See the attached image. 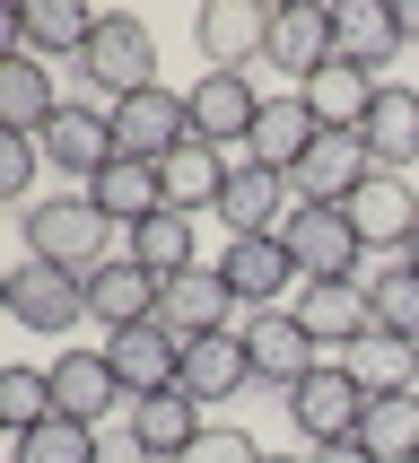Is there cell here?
Returning a JSON list of instances; mask_svg holds the SVG:
<instances>
[{
  "mask_svg": "<svg viewBox=\"0 0 419 463\" xmlns=\"http://www.w3.org/2000/svg\"><path fill=\"white\" fill-rule=\"evenodd\" d=\"M411 463H419V455H411Z\"/></svg>",
  "mask_w": 419,
  "mask_h": 463,
  "instance_id": "ee69618b",
  "label": "cell"
},
{
  "mask_svg": "<svg viewBox=\"0 0 419 463\" xmlns=\"http://www.w3.org/2000/svg\"><path fill=\"white\" fill-rule=\"evenodd\" d=\"M35 149H44V166H52L61 184H79V193H88V184L114 166V123H105V114H88V105H61V114L35 131Z\"/></svg>",
  "mask_w": 419,
  "mask_h": 463,
  "instance_id": "8fae6325",
  "label": "cell"
},
{
  "mask_svg": "<svg viewBox=\"0 0 419 463\" xmlns=\"http://www.w3.org/2000/svg\"><path fill=\"white\" fill-rule=\"evenodd\" d=\"M18 228H26V262H52V271H70V280L105 271V262H114V236H123L88 193H52V202L18 210Z\"/></svg>",
  "mask_w": 419,
  "mask_h": 463,
  "instance_id": "6da1fadb",
  "label": "cell"
},
{
  "mask_svg": "<svg viewBox=\"0 0 419 463\" xmlns=\"http://www.w3.org/2000/svg\"><path fill=\"white\" fill-rule=\"evenodd\" d=\"M52 411H61V420H88V429L114 420V411H123L114 359H105V350H61V359H52Z\"/></svg>",
  "mask_w": 419,
  "mask_h": 463,
  "instance_id": "7402d4cb",
  "label": "cell"
},
{
  "mask_svg": "<svg viewBox=\"0 0 419 463\" xmlns=\"http://www.w3.org/2000/svg\"><path fill=\"white\" fill-rule=\"evenodd\" d=\"M88 202H97L105 219L131 236L140 219H149V210H166V184H157V166H149V157H114V166L88 184Z\"/></svg>",
  "mask_w": 419,
  "mask_h": 463,
  "instance_id": "1f68e13d",
  "label": "cell"
},
{
  "mask_svg": "<svg viewBox=\"0 0 419 463\" xmlns=\"http://www.w3.org/2000/svg\"><path fill=\"white\" fill-rule=\"evenodd\" d=\"M35 166H44V149H35L26 131H0V202L35 210V202H26V184H35Z\"/></svg>",
  "mask_w": 419,
  "mask_h": 463,
  "instance_id": "8d00e7d4",
  "label": "cell"
},
{
  "mask_svg": "<svg viewBox=\"0 0 419 463\" xmlns=\"http://www.w3.org/2000/svg\"><path fill=\"white\" fill-rule=\"evenodd\" d=\"M97 455H105V446H97V429H88V420H61V411L9 446V463H97Z\"/></svg>",
  "mask_w": 419,
  "mask_h": 463,
  "instance_id": "e575fe53",
  "label": "cell"
},
{
  "mask_svg": "<svg viewBox=\"0 0 419 463\" xmlns=\"http://www.w3.org/2000/svg\"><path fill=\"white\" fill-rule=\"evenodd\" d=\"M376 175V157H367V140L358 131H323V140H314L306 157H297V202H323V210H340L349 202V193H358V184Z\"/></svg>",
  "mask_w": 419,
  "mask_h": 463,
  "instance_id": "ac0fdd59",
  "label": "cell"
},
{
  "mask_svg": "<svg viewBox=\"0 0 419 463\" xmlns=\"http://www.w3.org/2000/svg\"><path fill=\"white\" fill-rule=\"evenodd\" d=\"M201 429H210V411L192 393H140V402H123V438H131V455H149V463H183Z\"/></svg>",
  "mask_w": 419,
  "mask_h": 463,
  "instance_id": "4fadbf2b",
  "label": "cell"
},
{
  "mask_svg": "<svg viewBox=\"0 0 419 463\" xmlns=\"http://www.w3.org/2000/svg\"><path fill=\"white\" fill-rule=\"evenodd\" d=\"M0 420H9V438H26V429H44L52 420V367H0Z\"/></svg>",
  "mask_w": 419,
  "mask_h": 463,
  "instance_id": "d590c367",
  "label": "cell"
},
{
  "mask_svg": "<svg viewBox=\"0 0 419 463\" xmlns=\"http://www.w3.org/2000/svg\"><path fill=\"white\" fill-rule=\"evenodd\" d=\"M157 271H140L131 254H114L105 271H88V324H105V341L131 333V324H157Z\"/></svg>",
  "mask_w": 419,
  "mask_h": 463,
  "instance_id": "d6986e66",
  "label": "cell"
},
{
  "mask_svg": "<svg viewBox=\"0 0 419 463\" xmlns=\"http://www.w3.org/2000/svg\"><path fill=\"white\" fill-rule=\"evenodd\" d=\"M332 367H349V385L376 402V393H411L419 385V341H393V333H358L349 350H332Z\"/></svg>",
  "mask_w": 419,
  "mask_h": 463,
  "instance_id": "83f0119b",
  "label": "cell"
},
{
  "mask_svg": "<svg viewBox=\"0 0 419 463\" xmlns=\"http://www.w3.org/2000/svg\"><path fill=\"white\" fill-rule=\"evenodd\" d=\"M367 315H376V333L419 341V271H411V262H393V271L367 280Z\"/></svg>",
  "mask_w": 419,
  "mask_h": 463,
  "instance_id": "836d02e7",
  "label": "cell"
},
{
  "mask_svg": "<svg viewBox=\"0 0 419 463\" xmlns=\"http://www.w3.org/2000/svg\"><path fill=\"white\" fill-rule=\"evenodd\" d=\"M254 385V350H245V324L236 333H201V341H183V393L192 402H236V393Z\"/></svg>",
  "mask_w": 419,
  "mask_h": 463,
  "instance_id": "44dd1931",
  "label": "cell"
},
{
  "mask_svg": "<svg viewBox=\"0 0 419 463\" xmlns=\"http://www.w3.org/2000/svg\"><path fill=\"white\" fill-rule=\"evenodd\" d=\"M288 219H297V184L280 166H262V157H236L228 193H219V228L228 236H288Z\"/></svg>",
  "mask_w": 419,
  "mask_h": 463,
  "instance_id": "8992f818",
  "label": "cell"
},
{
  "mask_svg": "<svg viewBox=\"0 0 419 463\" xmlns=\"http://www.w3.org/2000/svg\"><path fill=\"white\" fill-rule=\"evenodd\" d=\"M358 446H367L376 463H411V455H419V385H411V393H376L367 420H358Z\"/></svg>",
  "mask_w": 419,
  "mask_h": 463,
  "instance_id": "d6a6232c",
  "label": "cell"
},
{
  "mask_svg": "<svg viewBox=\"0 0 419 463\" xmlns=\"http://www.w3.org/2000/svg\"><path fill=\"white\" fill-rule=\"evenodd\" d=\"M105 359H114L123 402H140V393H183V333H166V324H131V333H114Z\"/></svg>",
  "mask_w": 419,
  "mask_h": 463,
  "instance_id": "9c48e42d",
  "label": "cell"
},
{
  "mask_svg": "<svg viewBox=\"0 0 419 463\" xmlns=\"http://www.w3.org/2000/svg\"><path fill=\"white\" fill-rule=\"evenodd\" d=\"M280 402H288V420H297V438H306V446L358 438V420H367V393L349 385V367H332V359L314 367L297 393H280Z\"/></svg>",
  "mask_w": 419,
  "mask_h": 463,
  "instance_id": "30bf717a",
  "label": "cell"
},
{
  "mask_svg": "<svg viewBox=\"0 0 419 463\" xmlns=\"http://www.w3.org/2000/svg\"><path fill=\"white\" fill-rule=\"evenodd\" d=\"M358 140H367V157H376V175H402L419 157V88L385 79L376 105H367V123H358Z\"/></svg>",
  "mask_w": 419,
  "mask_h": 463,
  "instance_id": "cb8c5ba5",
  "label": "cell"
},
{
  "mask_svg": "<svg viewBox=\"0 0 419 463\" xmlns=\"http://www.w3.org/2000/svg\"><path fill=\"white\" fill-rule=\"evenodd\" d=\"M0 307H9L18 333H70V324H88V280L52 271V262H18L0 280Z\"/></svg>",
  "mask_w": 419,
  "mask_h": 463,
  "instance_id": "277c9868",
  "label": "cell"
},
{
  "mask_svg": "<svg viewBox=\"0 0 419 463\" xmlns=\"http://www.w3.org/2000/svg\"><path fill=\"white\" fill-rule=\"evenodd\" d=\"M306 463H376L358 438H332V446H306Z\"/></svg>",
  "mask_w": 419,
  "mask_h": 463,
  "instance_id": "f35d334b",
  "label": "cell"
},
{
  "mask_svg": "<svg viewBox=\"0 0 419 463\" xmlns=\"http://www.w3.org/2000/svg\"><path fill=\"white\" fill-rule=\"evenodd\" d=\"M183 114H192V140L228 149V140H254L262 88H254V71H201L192 88H183Z\"/></svg>",
  "mask_w": 419,
  "mask_h": 463,
  "instance_id": "52a82bcc",
  "label": "cell"
},
{
  "mask_svg": "<svg viewBox=\"0 0 419 463\" xmlns=\"http://www.w3.org/2000/svg\"><path fill=\"white\" fill-rule=\"evenodd\" d=\"M288 315L314 333V350H323V359H332V350H349L358 333H376V315H367V280H306Z\"/></svg>",
  "mask_w": 419,
  "mask_h": 463,
  "instance_id": "ffe728a7",
  "label": "cell"
},
{
  "mask_svg": "<svg viewBox=\"0 0 419 463\" xmlns=\"http://www.w3.org/2000/svg\"><path fill=\"white\" fill-rule=\"evenodd\" d=\"M219 280L236 288L245 315H280V307H297L288 288H306V271H297V254H288V236H228Z\"/></svg>",
  "mask_w": 419,
  "mask_h": 463,
  "instance_id": "3957f363",
  "label": "cell"
},
{
  "mask_svg": "<svg viewBox=\"0 0 419 463\" xmlns=\"http://www.w3.org/2000/svg\"><path fill=\"white\" fill-rule=\"evenodd\" d=\"M332 52H340V44H332V9H314V0L271 9V44H262V61H271V71H288V88H306Z\"/></svg>",
  "mask_w": 419,
  "mask_h": 463,
  "instance_id": "e0dca14e",
  "label": "cell"
},
{
  "mask_svg": "<svg viewBox=\"0 0 419 463\" xmlns=\"http://www.w3.org/2000/svg\"><path fill=\"white\" fill-rule=\"evenodd\" d=\"M140 463H149V455H140Z\"/></svg>",
  "mask_w": 419,
  "mask_h": 463,
  "instance_id": "7bdbcfd3",
  "label": "cell"
},
{
  "mask_svg": "<svg viewBox=\"0 0 419 463\" xmlns=\"http://www.w3.org/2000/svg\"><path fill=\"white\" fill-rule=\"evenodd\" d=\"M376 88H385L376 71H358V61H340V52H332V61L306 79V105H314V123H323V131H358L367 105H376Z\"/></svg>",
  "mask_w": 419,
  "mask_h": 463,
  "instance_id": "4dcf8cb0",
  "label": "cell"
},
{
  "mask_svg": "<svg viewBox=\"0 0 419 463\" xmlns=\"http://www.w3.org/2000/svg\"><path fill=\"white\" fill-rule=\"evenodd\" d=\"M228 175H236V157L228 149H210V140H183L175 157H157V184H166V210H219V193H228Z\"/></svg>",
  "mask_w": 419,
  "mask_h": 463,
  "instance_id": "4316f807",
  "label": "cell"
},
{
  "mask_svg": "<svg viewBox=\"0 0 419 463\" xmlns=\"http://www.w3.org/2000/svg\"><path fill=\"white\" fill-rule=\"evenodd\" d=\"M97 18L105 9H88V0H26L18 18H9V44L18 52H35V61H44V52H88V35H97Z\"/></svg>",
  "mask_w": 419,
  "mask_h": 463,
  "instance_id": "d4e9b609",
  "label": "cell"
},
{
  "mask_svg": "<svg viewBox=\"0 0 419 463\" xmlns=\"http://www.w3.org/2000/svg\"><path fill=\"white\" fill-rule=\"evenodd\" d=\"M323 140V123H314V105H306V88H280V97H262V123H254V140L245 149L262 157V166H280V175H297V157Z\"/></svg>",
  "mask_w": 419,
  "mask_h": 463,
  "instance_id": "484cf974",
  "label": "cell"
},
{
  "mask_svg": "<svg viewBox=\"0 0 419 463\" xmlns=\"http://www.w3.org/2000/svg\"><path fill=\"white\" fill-rule=\"evenodd\" d=\"M393 18H402V44H419V0H393Z\"/></svg>",
  "mask_w": 419,
  "mask_h": 463,
  "instance_id": "ab89813d",
  "label": "cell"
},
{
  "mask_svg": "<svg viewBox=\"0 0 419 463\" xmlns=\"http://www.w3.org/2000/svg\"><path fill=\"white\" fill-rule=\"evenodd\" d=\"M70 71L123 105V97H140V88H157V35H149L140 18H123V9H105L97 35H88V52H79Z\"/></svg>",
  "mask_w": 419,
  "mask_h": 463,
  "instance_id": "7a4b0ae2",
  "label": "cell"
},
{
  "mask_svg": "<svg viewBox=\"0 0 419 463\" xmlns=\"http://www.w3.org/2000/svg\"><path fill=\"white\" fill-rule=\"evenodd\" d=\"M262 463H306V455H262Z\"/></svg>",
  "mask_w": 419,
  "mask_h": 463,
  "instance_id": "60d3db41",
  "label": "cell"
},
{
  "mask_svg": "<svg viewBox=\"0 0 419 463\" xmlns=\"http://www.w3.org/2000/svg\"><path fill=\"white\" fill-rule=\"evenodd\" d=\"M52 114H61V97H52V71L35 61V52L9 44V52H0V131H26V140H35Z\"/></svg>",
  "mask_w": 419,
  "mask_h": 463,
  "instance_id": "f1b7e54d",
  "label": "cell"
},
{
  "mask_svg": "<svg viewBox=\"0 0 419 463\" xmlns=\"http://www.w3.org/2000/svg\"><path fill=\"white\" fill-rule=\"evenodd\" d=\"M288 254H297V271L306 280H367L358 262V228H349V210H323V202H297V219H288Z\"/></svg>",
  "mask_w": 419,
  "mask_h": 463,
  "instance_id": "ba28073f",
  "label": "cell"
},
{
  "mask_svg": "<svg viewBox=\"0 0 419 463\" xmlns=\"http://www.w3.org/2000/svg\"><path fill=\"white\" fill-rule=\"evenodd\" d=\"M245 350H254V385H271V393H297L323 367V350H314V333L297 324V315H245Z\"/></svg>",
  "mask_w": 419,
  "mask_h": 463,
  "instance_id": "7c38bea8",
  "label": "cell"
},
{
  "mask_svg": "<svg viewBox=\"0 0 419 463\" xmlns=\"http://www.w3.org/2000/svg\"><path fill=\"white\" fill-rule=\"evenodd\" d=\"M123 254L157 280H183V271H201V245H192V210H149L140 228L123 236Z\"/></svg>",
  "mask_w": 419,
  "mask_h": 463,
  "instance_id": "f546056e",
  "label": "cell"
},
{
  "mask_svg": "<svg viewBox=\"0 0 419 463\" xmlns=\"http://www.w3.org/2000/svg\"><path fill=\"white\" fill-rule=\"evenodd\" d=\"M332 44L340 61H358V71L385 79L402 61V18H393V0H332Z\"/></svg>",
  "mask_w": 419,
  "mask_h": 463,
  "instance_id": "603a6c76",
  "label": "cell"
},
{
  "mask_svg": "<svg viewBox=\"0 0 419 463\" xmlns=\"http://www.w3.org/2000/svg\"><path fill=\"white\" fill-rule=\"evenodd\" d=\"M402 262H411V271H419V236H411V254H402Z\"/></svg>",
  "mask_w": 419,
  "mask_h": 463,
  "instance_id": "b9f144b4",
  "label": "cell"
},
{
  "mask_svg": "<svg viewBox=\"0 0 419 463\" xmlns=\"http://www.w3.org/2000/svg\"><path fill=\"white\" fill-rule=\"evenodd\" d=\"M183 463H262V446L245 438L236 420H210L201 438H192V455H183Z\"/></svg>",
  "mask_w": 419,
  "mask_h": 463,
  "instance_id": "74e56055",
  "label": "cell"
},
{
  "mask_svg": "<svg viewBox=\"0 0 419 463\" xmlns=\"http://www.w3.org/2000/svg\"><path fill=\"white\" fill-rule=\"evenodd\" d=\"M192 44H201V71H254L262 44H271V9L254 0H210L192 18Z\"/></svg>",
  "mask_w": 419,
  "mask_h": 463,
  "instance_id": "9a60e30c",
  "label": "cell"
},
{
  "mask_svg": "<svg viewBox=\"0 0 419 463\" xmlns=\"http://www.w3.org/2000/svg\"><path fill=\"white\" fill-rule=\"evenodd\" d=\"M340 210H349V228H358L367 254H411V236H419V193H411L402 175H367Z\"/></svg>",
  "mask_w": 419,
  "mask_h": 463,
  "instance_id": "5bb4252c",
  "label": "cell"
},
{
  "mask_svg": "<svg viewBox=\"0 0 419 463\" xmlns=\"http://www.w3.org/2000/svg\"><path fill=\"white\" fill-rule=\"evenodd\" d=\"M105 123H114V157H175L183 140H192V114H183V97L157 79V88H140V97L105 105Z\"/></svg>",
  "mask_w": 419,
  "mask_h": 463,
  "instance_id": "5b68a950",
  "label": "cell"
},
{
  "mask_svg": "<svg viewBox=\"0 0 419 463\" xmlns=\"http://www.w3.org/2000/svg\"><path fill=\"white\" fill-rule=\"evenodd\" d=\"M157 324L183 333V341H201V333H236L245 307H236V288L219 280V262H210V271H183V280L157 288Z\"/></svg>",
  "mask_w": 419,
  "mask_h": 463,
  "instance_id": "2e32d148",
  "label": "cell"
}]
</instances>
